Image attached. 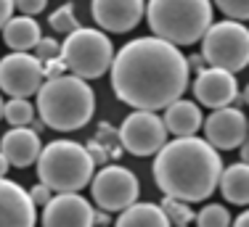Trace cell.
Instances as JSON below:
<instances>
[{
	"mask_svg": "<svg viewBox=\"0 0 249 227\" xmlns=\"http://www.w3.org/2000/svg\"><path fill=\"white\" fill-rule=\"evenodd\" d=\"M188 58L180 48L154 37H135L122 45L111 64V90L135 111L167 109L188 87Z\"/></svg>",
	"mask_w": 249,
	"mask_h": 227,
	"instance_id": "1",
	"label": "cell"
},
{
	"mask_svg": "<svg viewBox=\"0 0 249 227\" xmlns=\"http://www.w3.org/2000/svg\"><path fill=\"white\" fill-rule=\"evenodd\" d=\"M223 159L204 137H175L154 156V182L164 198L196 204L220 185Z\"/></svg>",
	"mask_w": 249,
	"mask_h": 227,
	"instance_id": "2",
	"label": "cell"
},
{
	"mask_svg": "<svg viewBox=\"0 0 249 227\" xmlns=\"http://www.w3.org/2000/svg\"><path fill=\"white\" fill-rule=\"evenodd\" d=\"M96 109V95L85 80L64 74L58 80H48L37 93L40 122L58 132H74L85 127Z\"/></svg>",
	"mask_w": 249,
	"mask_h": 227,
	"instance_id": "3",
	"label": "cell"
},
{
	"mask_svg": "<svg viewBox=\"0 0 249 227\" xmlns=\"http://www.w3.org/2000/svg\"><path fill=\"white\" fill-rule=\"evenodd\" d=\"M212 3L207 0H151L146 3V21L154 37L170 45H194L204 40L212 21Z\"/></svg>",
	"mask_w": 249,
	"mask_h": 227,
	"instance_id": "4",
	"label": "cell"
},
{
	"mask_svg": "<svg viewBox=\"0 0 249 227\" xmlns=\"http://www.w3.org/2000/svg\"><path fill=\"white\" fill-rule=\"evenodd\" d=\"M37 177L53 193H80L96 177V164L85 146L74 140H53L37 159Z\"/></svg>",
	"mask_w": 249,
	"mask_h": 227,
	"instance_id": "5",
	"label": "cell"
},
{
	"mask_svg": "<svg viewBox=\"0 0 249 227\" xmlns=\"http://www.w3.org/2000/svg\"><path fill=\"white\" fill-rule=\"evenodd\" d=\"M114 56L111 40L96 27H80L61 43V61L67 64V71L85 82L111 71Z\"/></svg>",
	"mask_w": 249,
	"mask_h": 227,
	"instance_id": "6",
	"label": "cell"
},
{
	"mask_svg": "<svg viewBox=\"0 0 249 227\" xmlns=\"http://www.w3.org/2000/svg\"><path fill=\"white\" fill-rule=\"evenodd\" d=\"M201 58L207 66L223 69V71H236L249 66V27L239 21H215L210 32L201 40Z\"/></svg>",
	"mask_w": 249,
	"mask_h": 227,
	"instance_id": "7",
	"label": "cell"
},
{
	"mask_svg": "<svg viewBox=\"0 0 249 227\" xmlns=\"http://www.w3.org/2000/svg\"><path fill=\"white\" fill-rule=\"evenodd\" d=\"M141 185L138 177L127 166H101L90 182V195L101 211H124L133 204H138Z\"/></svg>",
	"mask_w": 249,
	"mask_h": 227,
	"instance_id": "8",
	"label": "cell"
},
{
	"mask_svg": "<svg viewBox=\"0 0 249 227\" xmlns=\"http://www.w3.org/2000/svg\"><path fill=\"white\" fill-rule=\"evenodd\" d=\"M120 143L133 156H157L167 146V127L164 119L154 111H133L124 116L120 127Z\"/></svg>",
	"mask_w": 249,
	"mask_h": 227,
	"instance_id": "9",
	"label": "cell"
},
{
	"mask_svg": "<svg viewBox=\"0 0 249 227\" xmlns=\"http://www.w3.org/2000/svg\"><path fill=\"white\" fill-rule=\"evenodd\" d=\"M45 85L43 61L32 53H8L0 58V90L11 98H29L37 95Z\"/></svg>",
	"mask_w": 249,
	"mask_h": 227,
	"instance_id": "10",
	"label": "cell"
},
{
	"mask_svg": "<svg viewBox=\"0 0 249 227\" xmlns=\"http://www.w3.org/2000/svg\"><path fill=\"white\" fill-rule=\"evenodd\" d=\"M249 137V119L239 109H217L204 119V140L215 151L241 148Z\"/></svg>",
	"mask_w": 249,
	"mask_h": 227,
	"instance_id": "11",
	"label": "cell"
},
{
	"mask_svg": "<svg viewBox=\"0 0 249 227\" xmlns=\"http://www.w3.org/2000/svg\"><path fill=\"white\" fill-rule=\"evenodd\" d=\"M194 95L201 106L207 109H228L236 98H239V82L236 74L223 69H212L207 66L201 74H196L194 80Z\"/></svg>",
	"mask_w": 249,
	"mask_h": 227,
	"instance_id": "12",
	"label": "cell"
},
{
	"mask_svg": "<svg viewBox=\"0 0 249 227\" xmlns=\"http://www.w3.org/2000/svg\"><path fill=\"white\" fill-rule=\"evenodd\" d=\"M96 209L80 193H56L43 209V227H96Z\"/></svg>",
	"mask_w": 249,
	"mask_h": 227,
	"instance_id": "13",
	"label": "cell"
},
{
	"mask_svg": "<svg viewBox=\"0 0 249 227\" xmlns=\"http://www.w3.org/2000/svg\"><path fill=\"white\" fill-rule=\"evenodd\" d=\"M93 21L106 32H130L146 16V5L141 0H96L90 5Z\"/></svg>",
	"mask_w": 249,
	"mask_h": 227,
	"instance_id": "14",
	"label": "cell"
},
{
	"mask_svg": "<svg viewBox=\"0 0 249 227\" xmlns=\"http://www.w3.org/2000/svg\"><path fill=\"white\" fill-rule=\"evenodd\" d=\"M35 222H37V211L29 198V190L3 177L0 180V227H35Z\"/></svg>",
	"mask_w": 249,
	"mask_h": 227,
	"instance_id": "15",
	"label": "cell"
},
{
	"mask_svg": "<svg viewBox=\"0 0 249 227\" xmlns=\"http://www.w3.org/2000/svg\"><path fill=\"white\" fill-rule=\"evenodd\" d=\"M0 153L8 159L11 166H24L35 164L43 153V143H40V132L32 127H14L0 137Z\"/></svg>",
	"mask_w": 249,
	"mask_h": 227,
	"instance_id": "16",
	"label": "cell"
},
{
	"mask_svg": "<svg viewBox=\"0 0 249 227\" xmlns=\"http://www.w3.org/2000/svg\"><path fill=\"white\" fill-rule=\"evenodd\" d=\"M164 127L167 132H173L175 137H196V132L204 127V116H201L199 103L194 100H175L173 106L164 109Z\"/></svg>",
	"mask_w": 249,
	"mask_h": 227,
	"instance_id": "17",
	"label": "cell"
},
{
	"mask_svg": "<svg viewBox=\"0 0 249 227\" xmlns=\"http://www.w3.org/2000/svg\"><path fill=\"white\" fill-rule=\"evenodd\" d=\"M3 40L11 48V53H29L37 48V43L43 40L40 34V24L29 16H14L3 29Z\"/></svg>",
	"mask_w": 249,
	"mask_h": 227,
	"instance_id": "18",
	"label": "cell"
},
{
	"mask_svg": "<svg viewBox=\"0 0 249 227\" xmlns=\"http://www.w3.org/2000/svg\"><path fill=\"white\" fill-rule=\"evenodd\" d=\"M220 193L228 204L233 206H249V164L239 161L223 169L220 175Z\"/></svg>",
	"mask_w": 249,
	"mask_h": 227,
	"instance_id": "19",
	"label": "cell"
},
{
	"mask_svg": "<svg viewBox=\"0 0 249 227\" xmlns=\"http://www.w3.org/2000/svg\"><path fill=\"white\" fill-rule=\"evenodd\" d=\"M114 227H173L167 214L162 211L159 204H149V201H138L130 209L117 217Z\"/></svg>",
	"mask_w": 249,
	"mask_h": 227,
	"instance_id": "20",
	"label": "cell"
},
{
	"mask_svg": "<svg viewBox=\"0 0 249 227\" xmlns=\"http://www.w3.org/2000/svg\"><path fill=\"white\" fill-rule=\"evenodd\" d=\"M3 119L11 127H32L35 124V106L27 98H11L5 103V114Z\"/></svg>",
	"mask_w": 249,
	"mask_h": 227,
	"instance_id": "21",
	"label": "cell"
},
{
	"mask_svg": "<svg viewBox=\"0 0 249 227\" xmlns=\"http://www.w3.org/2000/svg\"><path fill=\"white\" fill-rule=\"evenodd\" d=\"M48 24H51V29L53 32H61V34H72L80 29V21H77V16H74V3H64V5H58L56 11L48 16Z\"/></svg>",
	"mask_w": 249,
	"mask_h": 227,
	"instance_id": "22",
	"label": "cell"
},
{
	"mask_svg": "<svg viewBox=\"0 0 249 227\" xmlns=\"http://www.w3.org/2000/svg\"><path fill=\"white\" fill-rule=\"evenodd\" d=\"M231 211L220 204H207L201 211H196V227H231Z\"/></svg>",
	"mask_w": 249,
	"mask_h": 227,
	"instance_id": "23",
	"label": "cell"
},
{
	"mask_svg": "<svg viewBox=\"0 0 249 227\" xmlns=\"http://www.w3.org/2000/svg\"><path fill=\"white\" fill-rule=\"evenodd\" d=\"M162 211L167 214V219H170V225H175V227H188V222L191 219H196V214L188 209V204H183V201H175V198H164L162 204Z\"/></svg>",
	"mask_w": 249,
	"mask_h": 227,
	"instance_id": "24",
	"label": "cell"
},
{
	"mask_svg": "<svg viewBox=\"0 0 249 227\" xmlns=\"http://www.w3.org/2000/svg\"><path fill=\"white\" fill-rule=\"evenodd\" d=\"M217 11L231 21H249V0H217Z\"/></svg>",
	"mask_w": 249,
	"mask_h": 227,
	"instance_id": "25",
	"label": "cell"
},
{
	"mask_svg": "<svg viewBox=\"0 0 249 227\" xmlns=\"http://www.w3.org/2000/svg\"><path fill=\"white\" fill-rule=\"evenodd\" d=\"M35 58L37 61H53V58H61V45H58V40L53 37H43L37 43V48H35Z\"/></svg>",
	"mask_w": 249,
	"mask_h": 227,
	"instance_id": "26",
	"label": "cell"
},
{
	"mask_svg": "<svg viewBox=\"0 0 249 227\" xmlns=\"http://www.w3.org/2000/svg\"><path fill=\"white\" fill-rule=\"evenodd\" d=\"M29 198H32L35 206H43L45 209L51 204V198H53V190L48 188V185L37 182V185H32V190H29Z\"/></svg>",
	"mask_w": 249,
	"mask_h": 227,
	"instance_id": "27",
	"label": "cell"
},
{
	"mask_svg": "<svg viewBox=\"0 0 249 227\" xmlns=\"http://www.w3.org/2000/svg\"><path fill=\"white\" fill-rule=\"evenodd\" d=\"M16 11H19L21 16L35 19L37 14H43V11H45V0H19V3H16Z\"/></svg>",
	"mask_w": 249,
	"mask_h": 227,
	"instance_id": "28",
	"label": "cell"
},
{
	"mask_svg": "<svg viewBox=\"0 0 249 227\" xmlns=\"http://www.w3.org/2000/svg\"><path fill=\"white\" fill-rule=\"evenodd\" d=\"M64 71H67V64H64L61 58H53V61H45V64H43L45 82H48V80H58V77H64Z\"/></svg>",
	"mask_w": 249,
	"mask_h": 227,
	"instance_id": "29",
	"label": "cell"
},
{
	"mask_svg": "<svg viewBox=\"0 0 249 227\" xmlns=\"http://www.w3.org/2000/svg\"><path fill=\"white\" fill-rule=\"evenodd\" d=\"M14 11H16V3H11V0H0V32H3L5 24L16 16Z\"/></svg>",
	"mask_w": 249,
	"mask_h": 227,
	"instance_id": "30",
	"label": "cell"
},
{
	"mask_svg": "<svg viewBox=\"0 0 249 227\" xmlns=\"http://www.w3.org/2000/svg\"><path fill=\"white\" fill-rule=\"evenodd\" d=\"M88 153H90V159H93V164H104L106 161V151H104V146H98V143H88Z\"/></svg>",
	"mask_w": 249,
	"mask_h": 227,
	"instance_id": "31",
	"label": "cell"
},
{
	"mask_svg": "<svg viewBox=\"0 0 249 227\" xmlns=\"http://www.w3.org/2000/svg\"><path fill=\"white\" fill-rule=\"evenodd\" d=\"M188 69L196 71V74H201V71L207 69V61L201 58V53H194V56H188Z\"/></svg>",
	"mask_w": 249,
	"mask_h": 227,
	"instance_id": "32",
	"label": "cell"
},
{
	"mask_svg": "<svg viewBox=\"0 0 249 227\" xmlns=\"http://www.w3.org/2000/svg\"><path fill=\"white\" fill-rule=\"evenodd\" d=\"M93 225H96V227H106V225H109V214L98 209V211L93 214Z\"/></svg>",
	"mask_w": 249,
	"mask_h": 227,
	"instance_id": "33",
	"label": "cell"
},
{
	"mask_svg": "<svg viewBox=\"0 0 249 227\" xmlns=\"http://www.w3.org/2000/svg\"><path fill=\"white\" fill-rule=\"evenodd\" d=\"M231 227H249V209H247L244 214H239V217L233 219V225H231Z\"/></svg>",
	"mask_w": 249,
	"mask_h": 227,
	"instance_id": "34",
	"label": "cell"
},
{
	"mask_svg": "<svg viewBox=\"0 0 249 227\" xmlns=\"http://www.w3.org/2000/svg\"><path fill=\"white\" fill-rule=\"evenodd\" d=\"M8 166H11V164H8V159H5L3 153H0V180L5 177V172H8Z\"/></svg>",
	"mask_w": 249,
	"mask_h": 227,
	"instance_id": "35",
	"label": "cell"
},
{
	"mask_svg": "<svg viewBox=\"0 0 249 227\" xmlns=\"http://www.w3.org/2000/svg\"><path fill=\"white\" fill-rule=\"evenodd\" d=\"M239 153H241V161H244V164H249V140L244 143V146H241Z\"/></svg>",
	"mask_w": 249,
	"mask_h": 227,
	"instance_id": "36",
	"label": "cell"
},
{
	"mask_svg": "<svg viewBox=\"0 0 249 227\" xmlns=\"http://www.w3.org/2000/svg\"><path fill=\"white\" fill-rule=\"evenodd\" d=\"M241 100H244V103L249 106V85L244 87V93H241Z\"/></svg>",
	"mask_w": 249,
	"mask_h": 227,
	"instance_id": "37",
	"label": "cell"
},
{
	"mask_svg": "<svg viewBox=\"0 0 249 227\" xmlns=\"http://www.w3.org/2000/svg\"><path fill=\"white\" fill-rule=\"evenodd\" d=\"M3 114H5V103H3V98H0V119H3Z\"/></svg>",
	"mask_w": 249,
	"mask_h": 227,
	"instance_id": "38",
	"label": "cell"
}]
</instances>
